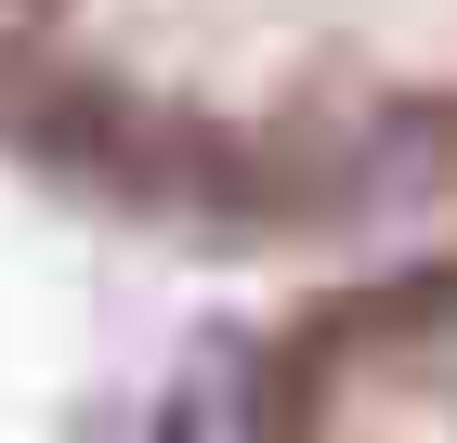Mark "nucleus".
<instances>
[{"instance_id": "nucleus-1", "label": "nucleus", "mask_w": 457, "mask_h": 443, "mask_svg": "<svg viewBox=\"0 0 457 443\" xmlns=\"http://www.w3.org/2000/svg\"><path fill=\"white\" fill-rule=\"evenodd\" d=\"M157 443H196V391H170V405H157Z\"/></svg>"}]
</instances>
